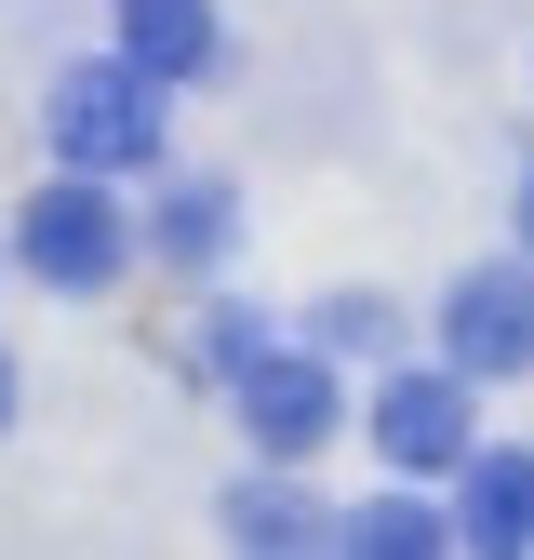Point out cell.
<instances>
[{
    "instance_id": "obj_1",
    "label": "cell",
    "mask_w": 534,
    "mask_h": 560,
    "mask_svg": "<svg viewBox=\"0 0 534 560\" xmlns=\"http://www.w3.org/2000/svg\"><path fill=\"white\" fill-rule=\"evenodd\" d=\"M54 148L81 174L161 161V81H148V67H67V81H54Z\"/></svg>"
},
{
    "instance_id": "obj_2",
    "label": "cell",
    "mask_w": 534,
    "mask_h": 560,
    "mask_svg": "<svg viewBox=\"0 0 534 560\" xmlns=\"http://www.w3.org/2000/svg\"><path fill=\"white\" fill-rule=\"evenodd\" d=\"M454 374H534V267H467L441 307Z\"/></svg>"
},
{
    "instance_id": "obj_3",
    "label": "cell",
    "mask_w": 534,
    "mask_h": 560,
    "mask_svg": "<svg viewBox=\"0 0 534 560\" xmlns=\"http://www.w3.org/2000/svg\"><path fill=\"white\" fill-rule=\"evenodd\" d=\"M27 267L54 280V294H94V280H120V214H107V187L94 174H67L27 200Z\"/></svg>"
},
{
    "instance_id": "obj_4",
    "label": "cell",
    "mask_w": 534,
    "mask_h": 560,
    "mask_svg": "<svg viewBox=\"0 0 534 560\" xmlns=\"http://www.w3.org/2000/svg\"><path fill=\"white\" fill-rule=\"evenodd\" d=\"M241 413H254V441L294 467V454L334 441V374L307 361V347H254V361H241Z\"/></svg>"
},
{
    "instance_id": "obj_5",
    "label": "cell",
    "mask_w": 534,
    "mask_h": 560,
    "mask_svg": "<svg viewBox=\"0 0 534 560\" xmlns=\"http://www.w3.org/2000/svg\"><path fill=\"white\" fill-rule=\"evenodd\" d=\"M374 441L400 467H454L467 454V374H387L374 387Z\"/></svg>"
},
{
    "instance_id": "obj_6",
    "label": "cell",
    "mask_w": 534,
    "mask_h": 560,
    "mask_svg": "<svg viewBox=\"0 0 534 560\" xmlns=\"http://www.w3.org/2000/svg\"><path fill=\"white\" fill-rule=\"evenodd\" d=\"M454 467H467V521H454V547L521 560V547H534V454H481V441H467Z\"/></svg>"
},
{
    "instance_id": "obj_7",
    "label": "cell",
    "mask_w": 534,
    "mask_h": 560,
    "mask_svg": "<svg viewBox=\"0 0 534 560\" xmlns=\"http://www.w3.org/2000/svg\"><path fill=\"white\" fill-rule=\"evenodd\" d=\"M120 67H148V81H200L214 67V0H120Z\"/></svg>"
},
{
    "instance_id": "obj_8",
    "label": "cell",
    "mask_w": 534,
    "mask_h": 560,
    "mask_svg": "<svg viewBox=\"0 0 534 560\" xmlns=\"http://www.w3.org/2000/svg\"><path fill=\"white\" fill-rule=\"evenodd\" d=\"M334 547H361V560H441L454 534H441L415 494H387V508H348V521H334Z\"/></svg>"
},
{
    "instance_id": "obj_9",
    "label": "cell",
    "mask_w": 534,
    "mask_h": 560,
    "mask_svg": "<svg viewBox=\"0 0 534 560\" xmlns=\"http://www.w3.org/2000/svg\"><path fill=\"white\" fill-rule=\"evenodd\" d=\"M228 534L241 547H321V508L281 494V480H254V494H228Z\"/></svg>"
},
{
    "instance_id": "obj_10",
    "label": "cell",
    "mask_w": 534,
    "mask_h": 560,
    "mask_svg": "<svg viewBox=\"0 0 534 560\" xmlns=\"http://www.w3.org/2000/svg\"><path fill=\"white\" fill-rule=\"evenodd\" d=\"M214 241H228V200L214 187H174L161 200V254H214Z\"/></svg>"
},
{
    "instance_id": "obj_11",
    "label": "cell",
    "mask_w": 534,
    "mask_h": 560,
    "mask_svg": "<svg viewBox=\"0 0 534 560\" xmlns=\"http://www.w3.org/2000/svg\"><path fill=\"white\" fill-rule=\"evenodd\" d=\"M400 320H387V294H334L321 307V347H334V361H361V347H387Z\"/></svg>"
},
{
    "instance_id": "obj_12",
    "label": "cell",
    "mask_w": 534,
    "mask_h": 560,
    "mask_svg": "<svg viewBox=\"0 0 534 560\" xmlns=\"http://www.w3.org/2000/svg\"><path fill=\"white\" fill-rule=\"evenodd\" d=\"M0 428H14V361H0Z\"/></svg>"
},
{
    "instance_id": "obj_13",
    "label": "cell",
    "mask_w": 534,
    "mask_h": 560,
    "mask_svg": "<svg viewBox=\"0 0 534 560\" xmlns=\"http://www.w3.org/2000/svg\"><path fill=\"white\" fill-rule=\"evenodd\" d=\"M521 241H534V187H521Z\"/></svg>"
}]
</instances>
